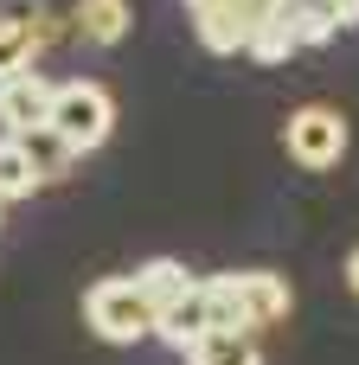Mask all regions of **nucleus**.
Segmentation results:
<instances>
[{
  "mask_svg": "<svg viewBox=\"0 0 359 365\" xmlns=\"http://www.w3.org/2000/svg\"><path fill=\"white\" fill-rule=\"evenodd\" d=\"M51 77H39V71H19V77H6L0 83V128L6 135H32V128H45L51 122Z\"/></svg>",
  "mask_w": 359,
  "mask_h": 365,
  "instance_id": "obj_4",
  "label": "nucleus"
},
{
  "mask_svg": "<svg viewBox=\"0 0 359 365\" xmlns=\"http://www.w3.org/2000/svg\"><path fill=\"white\" fill-rule=\"evenodd\" d=\"M283 148H289V160L328 173V167L347 160V115L328 109V103H302V109L283 122Z\"/></svg>",
  "mask_w": 359,
  "mask_h": 365,
  "instance_id": "obj_3",
  "label": "nucleus"
},
{
  "mask_svg": "<svg viewBox=\"0 0 359 365\" xmlns=\"http://www.w3.org/2000/svg\"><path fill=\"white\" fill-rule=\"evenodd\" d=\"M193 32H199V45L218 51V58H231V51L251 45V19H244L238 0H199V6H193Z\"/></svg>",
  "mask_w": 359,
  "mask_h": 365,
  "instance_id": "obj_5",
  "label": "nucleus"
},
{
  "mask_svg": "<svg viewBox=\"0 0 359 365\" xmlns=\"http://www.w3.org/2000/svg\"><path fill=\"white\" fill-rule=\"evenodd\" d=\"M186 6H199V0H186Z\"/></svg>",
  "mask_w": 359,
  "mask_h": 365,
  "instance_id": "obj_17",
  "label": "nucleus"
},
{
  "mask_svg": "<svg viewBox=\"0 0 359 365\" xmlns=\"http://www.w3.org/2000/svg\"><path fill=\"white\" fill-rule=\"evenodd\" d=\"M84 321H90V334L109 340V346H135V340L154 334V308H148V295L135 289V276H103V282H90V289H84Z\"/></svg>",
  "mask_w": 359,
  "mask_h": 365,
  "instance_id": "obj_1",
  "label": "nucleus"
},
{
  "mask_svg": "<svg viewBox=\"0 0 359 365\" xmlns=\"http://www.w3.org/2000/svg\"><path fill=\"white\" fill-rule=\"evenodd\" d=\"M0 19H6V26H19V32H26L39 51L58 38V26H51V13H45L39 0H0Z\"/></svg>",
  "mask_w": 359,
  "mask_h": 365,
  "instance_id": "obj_14",
  "label": "nucleus"
},
{
  "mask_svg": "<svg viewBox=\"0 0 359 365\" xmlns=\"http://www.w3.org/2000/svg\"><path fill=\"white\" fill-rule=\"evenodd\" d=\"M13 141H19V154L32 160V173H39V186H45L51 173H64V167L77 160V154H71V148H64V141H58L51 128H32V135H13Z\"/></svg>",
  "mask_w": 359,
  "mask_h": 365,
  "instance_id": "obj_12",
  "label": "nucleus"
},
{
  "mask_svg": "<svg viewBox=\"0 0 359 365\" xmlns=\"http://www.w3.org/2000/svg\"><path fill=\"white\" fill-rule=\"evenodd\" d=\"M347 289H353V295H359V250H353V257H347Z\"/></svg>",
  "mask_w": 359,
  "mask_h": 365,
  "instance_id": "obj_16",
  "label": "nucleus"
},
{
  "mask_svg": "<svg viewBox=\"0 0 359 365\" xmlns=\"http://www.w3.org/2000/svg\"><path fill=\"white\" fill-rule=\"evenodd\" d=\"M257 64H289L295 51H302V38H295V26H289V13H270L257 32H251V45H244Z\"/></svg>",
  "mask_w": 359,
  "mask_h": 365,
  "instance_id": "obj_11",
  "label": "nucleus"
},
{
  "mask_svg": "<svg viewBox=\"0 0 359 365\" xmlns=\"http://www.w3.org/2000/svg\"><path fill=\"white\" fill-rule=\"evenodd\" d=\"M32 58H39V45H32L19 26H6V19H0V83H6V77H19V71H32Z\"/></svg>",
  "mask_w": 359,
  "mask_h": 365,
  "instance_id": "obj_15",
  "label": "nucleus"
},
{
  "mask_svg": "<svg viewBox=\"0 0 359 365\" xmlns=\"http://www.w3.org/2000/svg\"><path fill=\"white\" fill-rule=\"evenodd\" d=\"M32 192H39L32 160L19 154V141H13V135H0V205H6V199H32Z\"/></svg>",
  "mask_w": 359,
  "mask_h": 365,
  "instance_id": "obj_13",
  "label": "nucleus"
},
{
  "mask_svg": "<svg viewBox=\"0 0 359 365\" xmlns=\"http://www.w3.org/2000/svg\"><path fill=\"white\" fill-rule=\"evenodd\" d=\"M45 128H51L71 154H90V148L109 141V128H116V103H109V90L90 83V77L58 83V90H51V122H45Z\"/></svg>",
  "mask_w": 359,
  "mask_h": 365,
  "instance_id": "obj_2",
  "label": "nucleus"
},
{
  "mask_svg": "<svg viewBox=\"0 0 359 365\" xmlns=\"http://www.w3.org/2000/svg\"><path fill=\"white\" fill-rule=\"evenodd\" d=\"M238 282H244L251 334H257V327H276V321H289L295 295H289V282H283V276H270V269H238Z\"/></svg>",
  "mask_w": 359,
  "mask_h": 365,
  "instance_id": "obj_6",
  "label": "nucleus"
},
{
  "mask_svg": "<svg viewBox=\"0 0 359 365\" xmlns=\"http://www.w3.org/2000/svg\"><path fill=\"white\" fill-rule=\"evenodd\" d=\"M186 365H263V346L251 334H199L186 346Z\"/></svg>",
  "mask_w": 359,
  "mask_h": 365,
  "instance_id": "obj_10",
  "label": "nucleus"
},
{
  "mask_svg": "<svg viewBox=\"0 0 359 365\" xmlns=\"http://www.w3.org/2000/svg\"><path fill=\"white\" fill-rule=\"evenodd\" d=\"M128 0H77L71 6V32H84L90 45H122V32H128Z\"/></svg>",
  "mask_w": 359,
  "mask_h": 365,
  "instance_id": "obj_8",
  "label": "nucleus"
},
{
  "mask_svg": "<svg viewBox=\"0 0 359 365\" xmlns=\"http://www.w3.org/2000/svg\"><path fill=\"white\" fill-rule=\"evenodd\" d=\"M193 282H199V276H193V269H186L180 257H148V263L135 269V289L148 295V308H154V314H161L167 302H180V295H186Z\"/></svg>",
  "mask_w": 359,
  "mask_h": 365,
  "instance_id": "obj_7",
  "label": "nucleus"
},
{
  "mask_svg": "<svg viewBox=\"0 0 359 365\" xmlns=\"http://www.w3.org/2000/svg\"><path fill=\"white\" fill-rule=\"evenodd\" d=\"M154 334H161L167 346H180V353H186V346L206 334V302H199V282H193L180 302H167V308L154 314Z\"/></svg>",
  "mask_w": 359,
  "mask_h": 365,
  "instance_id": "obj_9",
  "label": "nucleus"
}]
</instances>
